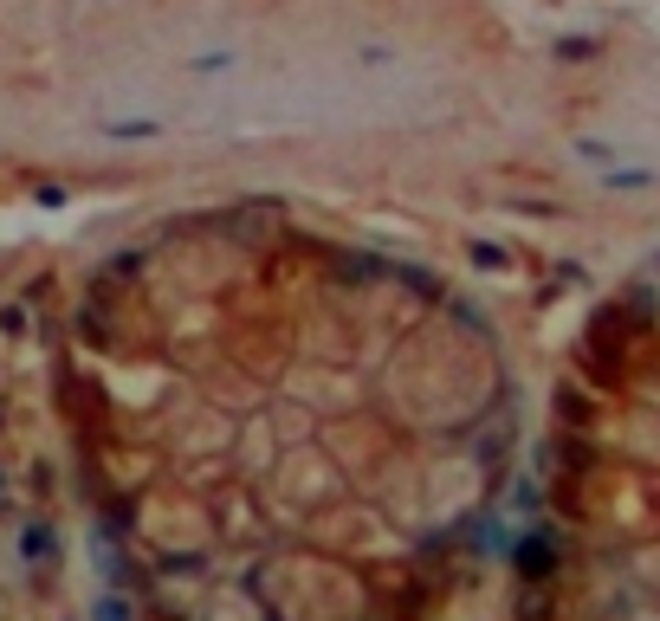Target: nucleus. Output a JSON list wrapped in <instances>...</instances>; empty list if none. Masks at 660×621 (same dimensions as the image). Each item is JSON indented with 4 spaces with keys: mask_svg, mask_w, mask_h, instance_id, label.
Listing matches in <instances>:
<instances>
[{
    "mask_svg": "<svg viewBox=\"0 0 660 621\" xmlns=\"http://www.w3.org/2000/svg\"><path fill=\"white\" fill-rule=\"evenodd\" d=\"M98 621H123V609L117 602H98Z\"/></svg>",
    "mask_w": 660,
    "mask_h": 621,
    "instance_id": "f257e3e1",
    "label": "nucleus"
}]
</instances>
